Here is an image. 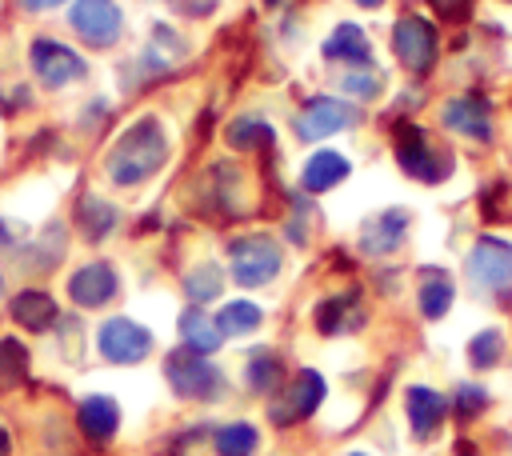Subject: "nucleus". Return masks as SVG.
Masks as SVG:
<instances>
[{
	"label": "nucleus",
	"mask_w": 512,
	"mask_h": 456,
	"mask_svg": "<svg viewBox=\"0 0 512 456\" xmlns=\"http://www.w3.org/2000/svg\"><path fill=\"white\" fill-rule=\"evenodd\" d=\"M168 160V136L160 128L156 116H140L136 124H128L116 140V148L108 152V176L124 188L156 176Z\"/></svg>",
	"instance_id": "nucleus-1"
},
{
	"label": "nucleus",
	"mask_w": 512,
	"mask_h": 456,
	"mask_svg": "<svg viewBox=\"0 0 512 456\" xmlns=\"http://www.w3.org/2000/svg\"><path fill=\"white\" fill-rule=\"evenodd\" d=\"M464 272L476 292L484 296H504L512 288V244L496 236H480L464 260Z\"/></svg>",
	"instance_id": "nucleus-2"
},
{
	"label": "nucleus",
	"mask_w": 512,
	"mask_h": 456,
	"mask_svg": "<svg viewBox=\"0 0 512 456\" xmlns=\"http://www.w3.org/2000/svg\"><path fill=\"white\" fill-rule=\"evenodd\" d=\"M228 260H232V276L240 284H248V288L268 284L280 272V244L272 236H244V240H232Z\"/></svg>",
	"instance_id": "nucleus-3"
},
{
	"label": "nucleus",
	"mask_w": 512,
	"mask_h": 456,
	"mask_svg": "<svg viewBox=\"0 0 512 456\" xmlns=\"http://www.w3.org/2000/svg\"><path fill=\"white\" fill-rule=\"evenodd\" d=\"M164 376H168V384H172L180 396H192V400H212V396H220V388H224V376H220L200 352H188V348L168 356Z\"/></svg>",
	"instance_id": "nucleus-4"
},
{
	"label": "nucleus",
	"mask_w": 512,
	"mask_h": 456,
	"mask_svg": "<svg viewBox=\"0 0 512 456\" xmlns=\"http://www.w3.org/2000/svg\"><path fill=\"white\" fill-rule=\"evenodd\" d=\"M396 160L408 176H416L424 184H436L448 172V156L436 152L416 124H396Z\"/></svg>",
	"instance_id": "nucleus-5"
},
{
	"label": "nucleus",
	"mask_w": 512,
	"mask_h": 456,
	"mask_svg": "<svg viewBox=\"0 0 512 456\" xmlns=\"http://www.w3.org/2000/svg\"><path fill=\"white\" fill-rule=\"evenodd\" d=\"M68 24L80 40H88L92 48H108L120 40L124 16L116 8V0H76L68 12Z\"/></svg>",
	"instance_id": "nucleus-6"
},
{
	"label": "nucleus",
	"mask_w": 512,
	"mask_h": 456,
	"mask_svg": "<svg viewBox=\"0 0 512 456\" xmlns=\"http://www.w3.org/2000/svg\"><path fill=\"white\" fill-rule=\"evenodd\" d=\"M96 344H100L104 360H112V364H140V360L152 352V332L140 328V324L128 320V316H112V320L100 324Z\"/></svg>",
	"instance_id": "nucleus-7"
},
{
	"label": "nucleus",
	"mask_w": 512,
	"mask_h": 456,
	"mask_svg": "<svg viewBox=\"0 0 512 456\" xmlns=\"http://www.w3.org/2000/svg\"><path fill=\"white\" fill-rule=\"evenodd\" d=\"M32 72L40 84L64 88V84H76L88 72V64L72 48H64L60 40H32Z\"/></svg>",
	"instance_id": "nucleus-8"
},
{
	"label": "nucleus",
	"mask_w": 512,
	"mask_h": 456,
	"mask_svg": "<svg viewBox=\"0 0 512 456\" xmlns=\"http://www.w3.org/2000/svg\"><path fill=\"white\" fill-rule=\"evenodd\" d=\"M392 48L400 56L404 68L412 72H428L432 60H436V28L424 20V16H404L392 32Z\"/></svg>",
	"instance_id": "nucleus-9"
},
{
	"label": "nucleus",
	"mask_w": 512,
	"mask_h": 456,
	"mask_svg": "<svg viewBox=\"0 0 512 456\" xmlns=\"http://www.w3.org/2000/svg\"><path fill=\"white\" fill-rule=\"evenodd\" d=\"M404 232H408V212L404 208H388V212H376L372 220H364L356 244L368 256H384V252H396L404 244Z\"/></svg>",
	"instance_id": "nucleus-10"
},
{
	"label": "nucleus",
	"mask_w": 512,
	"mask_h": 456,
	"mask_svg": "<svg viewBox=\"0 0 512 456\" xmlns=\"http://www.w3.org/2000/svg\"><path fill=\"white\" fill-rule=\"evenodd\" d=\"M320 400H324V376H320V372H312V368H304V372H296V380L288 384L284 400H280V404H272V420H276V424H284V420L312 416V412L320 408Z\"/></svg>",
	"instance_id": "nucleus-11"
},
{
	"label": "nucleus",
	"mask_w": 512,
	"mask_h": 456,
	"mask_svg": "<svg viewBox=\"0 0 512 456\" xmlns=\"http://www.w3.org/2000/svg\"><path fill=\"white\" fill-rule=\"evenodd\" d=\"M348 124H352V108L340 104V100H332V96H320V100L304 104V112L296 116L300 140H324V136L348 128Z\"/></svg>",
	"instance_id": "nucleus-12"
},
{
	"label": "nucleus",
	"mask_w": 512,
	"mask_h": 456,
	"mask_svg": "<svg viewBox=\"0 0 512 456\" xmlns=\"http://www.w3.org/2000/svg\"><path fill=\"white\" fill-rule=\"evenodd\" d=\"M68 296L80 304V308H100L116 296V272L112 264H84L72 272L68 280Z\"/></svg>",
	"instance_id": "nucleus-13"
},
{
	"label": "nucleus",
	"mask_w": 512,
	"mask_h": 456,
	"mask_svg": "<svg viewBox=\"0 0 512 456\" xmlns=\"http://www.w3.org/2000/svg\"><path fill=\"white\" fill-rule=\"evenodd\" d=\"M404 400H408V420H412V432H416L420 440H428V436L440 428V420L448 416V400H444L440 392L424 388V384H412Z\"/></svg>",
	"instance_id": "nucleus-14"
},
{
	"label": "nucleus",
	"mask_w": 512,
	"mask_h": 456,
	"mask_svg": "<svg viewBox=\"0 0 512 456\" xmlns=\"http://www.w3.org/2000/svg\"><path fill=\"white\" fill-rule=\"evenodd\" d=\"M444 124L460 136H472V140H488L492 124H488V108L480 96H456L444 104Z\"/></svg>",
	"instance_id": "nucleus-15"
},
{
	"label": "nucleus",
	"mask_w": 512,
	"mask_h": 456,
	"mask_svg": "<svg viewBox=\"0 0 512 456\" xmlns=\"http://www.w3.org/2000/svg\"><path fill=\"white\" fill-rule=\"evenodd\" d=\"M348 160L336 152V148H320L316 156H308V164H304V188L308 192H328V188H336L344 176H348Z\"/></svg>",
	"instance_id": "nucleus-16"
},
{
	"label": "nucleus",
	"mask_w": 512,
	"mask_h": 456,
	"mask_svg": "<svg viewBox=\"0 0 512 456\" xmlns=\"http://www.w3.org/2000/svg\"><path fill=\"white\" fill-rule=\"evenodd\" d=\"M12 320H16L20 328H28V332H44V328L56 320V300H52L48 292H36V288L16 292V300H12Z\"/></svg>",
	"instance_id": "nucleus-17"
},
{
	"label": "nucleus",
	"mask_w": 512,
	"mask_h": 456,
	"mask_svg": "<svg viewBox=\"0 0 512 456\" xmlns=\"http://www.w3.org/2000/svg\"><path fill=\"white\" fill-rule=\"evenodd\" d=\"M180 336H184L188 352H200V356L216 352L220 340H224V332L216 328V316H208V312H200V308H188V312L180 316Z\"/></svg>",
	"instance_id": "nucleus-18"
},
{
	"label": "nucleus",
	"mask_w": 512,
	"mask_h": 456,
	"mask_svg": "<svg viewBox=\"0 0 512 456\" xmlns=\"http://www.w3.org/2000/svg\"><path fill=\"white\" fill-rule=\"evenodd\" d=\"M80 428H84L92 440H108V436L120 428V408H116V400H108V396H88V400H80Z\"/></svg>",
	"instance_id": "nucleus-19"
},
{
	"label": "nucleus",
	"mask_w": 512,
	"mask_h": 456,
	"mask_svg": "<svg viewBox=\"0 0 512 456\" xmlns=\"http://www.w3.org/2000/svg\"><path fill=\"white\" fill-rule=\"evenodd\" d=\"M324 56H328V60H352V64L360 68V64H368V40H364V32H360L356 24H340V28L324 40Z\"/></svg>",
	"instance_id": "nucleus-20"
},
{
	"label": "nucleus",
	"mask_w": 512,
	"mask_h": 456,
	"mask_svg": "<svg viewBox=\"0 0 512 456\" xmlns=\"http://www.w3.org/2000/svg\"><path fill=\"white\" fill-rule=\"evenodd\" d=\"M260 320H264V312H260L256 304H248V300H232V304H224V308L216 312V328H220L224 336L256 332V328H260Z\"/></svg>",
	"instance_id": "nucleus-21"
},
{
	"label": "nucleus",
	"mask_w": 512,
	"mask_h": 456,
	"mask_svg": "<svg viewBox=\"0 0 512 456\" xmlns=\"http://www.w3.org/2000/svg\"><path fill=\"white\" fill-rule=\"evenodd\" d=\"M76 220H80V228H84L88 240H100V236L116 224V208L104 204L100 196H84V200L76 204Z\"/></svg>",
	"instance_id": "nucleus-22"
},
{
	"label": "nucleus",
	"mask_w": 512,
	"mask_h": 456,
	"mask_svg": "<svg viewBox=\"0 0 512 456\" xmlns=\"http://www.w3.org/2000/svg\"><path fill=\"white\" fill-rule=\"evenodd\" d=\"M256 444H260V436H256V428L244 424V420L224 424V428L216 432V452H220V456H252Z\"/></svg>",
	"instance_id": "nucleus-23"
},
{
	"label": "nucleus",
	"mask_w": 512,
	"mask_h": 456,
	"mask_svg": "<svg viewBox=\"0 0 512 456\" xmlns=\"http://www.w3.org/2000/svg\"><path fill=\"white\" fill-rule=\"evenodd\" d=\"M28 376V348L16 336H0V388H12Z\"/></svg>",
	"instance_id": "nucleus-24"
},
{
	"label": "nucleus",
	"mask_w": 512,
	"mask_h": 456,
	"mask_svg": "<svg viewBox=\"0 0 512 456\" xmlns=\"http://www.w3.org/2000/svg\"><path fill=\"white\" fill-rule=\"evenodd\" d=\"M448 304H452V280L440 276V272H428L420 280V308H424V316L436 320V316L448 312Z\"/></svg>",
	"instance_id": "nucleus-25"
},
{
	"label": "nucleus",
	"mask_w": 512,
	"mask_h": 456,
	"mask_svg": "<svg viewBox=\"0 0 512 456\" xmlns=\"http://www.w3.org/2000/svg\"><path fill=\"white\" fill-rule=\"evenodd\" d=\"M220 288H224V272H220V268H212V264H200V268H192V272L184 276V292H188L196 304L216 300V296H220Z\"/></svg>",
	"instance_id": "nucleus-26"
},
{
	"label": "nucleus",
	"mask_w": 512,
	"mask_h": 456,
	"mask_svg": "<svg viewBox=\"0 0 512 456\" xmlns=\"http://www.w3.org/2000/svg\"><path fill=\"white\" fill-rule=\"evenodd\" d=\"M280 384V360L268 352V348H256L248 356V388L256 392H272Z\"/></svg>",
	"instance_id": "nucleus-27"
},
{
	"label": "nucleus",
	"mask_w": 512,
	"mask_h": 456,
	"mask_svg": "<svg viewBox=\"0 0 512 456\" xmlns=\"http://www.w3.org/2000/svg\"><path fill=\"white\" fill-rule=\"evenodd\" d=\"M228 144L232 148H256V144H272V128L260 116H240L228 128Z\"/></svg>",
	"instance_id": "nucleus-28"
},
{
	"label": "nucleus",
	"mask_w": 512,
	"mask_h": 456,
	"mask_svg": "<svg viewBox=\"0 0 512 456\" xmlns=\"http://www.w3.org/2000/svg\"><path fill=\"white\" fill-rule=\"evenodd\" d=\"M500 352H504V336H500L496 328H484V332L472 336V344H468L472 368H492V364L500 360Z\"/></svg>",
	"instance_id": "nucleus-29"
},
{
	"label": "nucleus",
	"mask_w": 512,
	"mask_h": 456,
	"mask_svg": "<svg viewBox=\"0 0 512 456\" xmlns=\"http://www.w3.org/2000/svg\"><path fill=\"white\" fill-rule=\"evenodd\" d=\"M340 88L348 92V96H360V100H372L376 92H380V76L372 72V68H348L344 72V80H340Z\"/></svg>",
	"instance_id": "nucleus-30"
},
{
	"label": "nucleus",
	"mask_w": 512,
	"mask_h": 456,
	"mask_svg": "<svg viewBox=\"0 0 512 456\" xmlns=\"http://www.w3.org/2000/svg\"><path fill=\"white\" fill-rule=\"evenodd\" d=\"M348 296H336V300H324L320 308H316V328L320 332H340L344 328V316H348Z\"/></svg>",
	"instance_id": "nucleus-31"
},
{
	"label": "nucleus",
	"mask_w": 512,
	"mask_h": 456,
	"mask_svg": "<svg viewBox=\"0 0 512 456\" xmlns=\"http://www.w3.org/2000/svg\"><path fill=\"white\" fill-rule=\"evenodd\" d=\"M480 408H484V388L460 384V388H456V412H460V416H476Z\"/></svg>",
	"instance_id": "nucleus-32"
},
{
	"label": "nucleus",
	"mask_w": 512,
	"mask_h": 456,
	"mask_svg": "<svg viewBox=\"0 0 512 456\" xmlns=\"http://www.w3.org/2000/svg\"><path fill=\"white\" fill-rule=\"evenodd\" d=\"M436 8L448 12V16H460V12L468 8V0H436Z\"/></svg>",
	"instance_id": "nucleus-33"
},
{
	"label": "nucleus",
	"mask_w": 512,
	"mask_h": 456,
	"mask_svg": "<svg viewBox=\"0 0 512 456\" xmlns=\"http://www.w3.org/2000/svg\"><path fill=\"white\" fill-rule=\"evenodd\" d=\"M24 8H32V12H44V8H56V4H64V0H20Z\"/></svg>",
	"instance_id": "nucleus-34"
},
{
	"label": "nucleus",
	"mask_w": 512,
	"mask_h": 456,
	"mask_svg": "<svg viewBox=\"0 0 512 456\" xmlns=\"http://www.w3.org/2000/svg\"><path fill=\"white\" fill-rule=\"evenodd\" d=\"M8 448H12V440H8V432L0 428V456H8Z\"/></svg>",
	"instance_id": "nucleus-35"
},
{
	"label": "nucleus",
	"mask_w": 512,
	"mask_h": 456,
	"mask_svg": "<svg viewBox=\"0 0 512 456\" xmlns=\"http://www.w3.org/2000/svg\"><path fill=\"white\" fill-rule=\"evenodd\" d=\"M356 4H364V8H376V4H380V0H356Z\"/></svg>",
	"instance_id": "nucleus-36"
},
{
	"label": "nucleus",
	"mask_w": 512,
	"mask_h": 456,
	"mask_svg": "<svg viewBox=\"0 0 512 456\" xmlns=\"http://www.w3.org/2000/svg\"><path fill=\"white\" fill-rule=\"evenodd\" d=\"M352 456H364V452H352Z\"/></svg>",
	"instance_id": "nucleus-37"
}]
</instances>
